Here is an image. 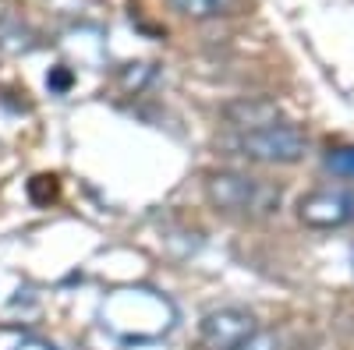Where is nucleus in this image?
Returning a JSON list of instances; mask_svg holds the SVG:
<instances>
[{"mask_svg": "<svg viewBox=\"0 0 354 350\" xmlns=\"http://www.w3.org/2000/svg\"><path fill=\"white\" fill-rule=\"evenodd\" d=\"M15 350H57V347L46 340H21V343H15Z\"/></svg>", "mask_w": 354, "mask_h": 350, "instance_id": "nucleus-10", "label": "nucleus"}, {"mask_svg": "<svg viewBox=\"0 0 354 350\" xmlns=\"http://www.w3.org/2000/svg\"><path fill=\"white\" fill-rule=\"evenodd\" d=\"M170 8L185 18H220L238 8V0H170Z\"/></svg>", "mask_w": 354, "mask_h": 350, "instance_id": "nucleus-6", "label": "nucleus"}, {"mask_svg": "<svg viewBox=\"0 0 354 350\" xmlns=\"http://www.w3.org/2000/svg\"><path fill=\"white\" fill-rule=\"evenodd\" d=\"M326 170L330 173H337V177H347V181H354V145H337V149H330L326 153Z\"/></svg>", "mask_w": 354, "mask_h": 350, "instance_id": "nucleus-8", "label": "nucleus"}, {"mask_svg": "<svg viewBox=\"0 0 354 350\" xmlns=\"http://www.w3.org/2000/svg\"><path fill=\"white\" fill-rule=\"evenodd\" d=\"M298 220H301L305 226H315V230H333V226L354 223V191L322 188V191L301 195V202H298Z\"/></svg>", "mask_w": 354, "mask_h": 350, "instance_id": "nucleus-3", "label": "nucleus"}, {"mask_svg": "<svg viewBox=\"0 0 354 350\" xmlns=\"http://www.w3.org/2000/svg\"><path fill=\"white\" fill-rule=\"evenodd\" d=\"M238 350H270V336H259V333H255V336H252L248 343H241Z\"/></svg>", "mask_w": 354, "mask_h": 350, "instance_id": "nucleus-11", "label": "nucleus"}, {"mask_svg": "<svg viewBox=\"0 0 354 350\" xmlns=\"http://www.w3.org/2000/svg\"><path fill=\"white\" fill-rule=\"evenodd\" d=\"M4 25L11 28V36H0V50H8V53H28V50L39 46L36 32L28 25H21L18 18H4Z\"/></svg>", "mask_w": 354, "mask_h": 350, "instance_id": "nucleus-7", "label": "nucleus"}, {"mask_svg": "<svg viewBox=\"0 0 354 350\" xmlns=\"http://www.w3.org/2000/svg\"><path fill=\"white\" fill-rule=\"evenodd\" d=\"M234 153L252 159V163H266V166H287L298 163L308 149V142L298 128L290 124H266V128H252L241 131L238 138L230 142Z\"/></svg>", "mask_w": 354, "mask_h": 350, "instance_id": "nucleus-2", "label": "nucleus"}, {"mask_svg": "<svg viewBox=\"0 0 354 350\" xmlns=\"http://www.w3.org/2000/svg\"><path fill=\"white\" fill-rule=\"evenodd\" d=\"M259 333V322L248 308H216L202 318V343L209 350H238Z\"/></svg>", "mask_w": 354, "mask_h": 350, "instance_id": "nucleus-4", "label": "nucleus"}, {"mask_svg": "<svg viewBox=\"0 0 354 350\" xmlns=\"http://www.w3.org/2000/svg\"><path fill=\"white\" fill-rule=\"evenodd\" d=\"M205 198L216 213L227 216H270L280 209V188L238 170H216L205 177Z\"/></svg>", "mask_w": 354, "mask_h": 350, "instance_id": "nucleus-1", "label": "nucleus"}, {"mask_svg": "<svg viewBox=\"0 0 354 350\" xmlns=\"http://www.w3.org/2000/svg\"><path fill=\"white\" fill-rule=\"evenodd\" d=\"M227 117H230V124L234 128H241V131H252V128H266V124H277V106L273 103H234L227 106Z\"/></svg>", "mask_w": 354, "mask_h": 350, "instance_id": "nucleus-5", "label": "nucleus"}, {"mask_svg": "<svg viewBox=\"0 0 354 350\" xmlns=\"http://www.w3.org/2000/svg\"><path fill=\"white\" fill-rule=\"evenodd\" d=\"M46 81H50V89H57V93H64L68 85H71V71H64V68H61V71H53V75H50Z\"/></svg>", "mask_w": 354, "mask_h": 350, "instance_id": "nucleus-9", "label": "nucleus"}]
</instances>
